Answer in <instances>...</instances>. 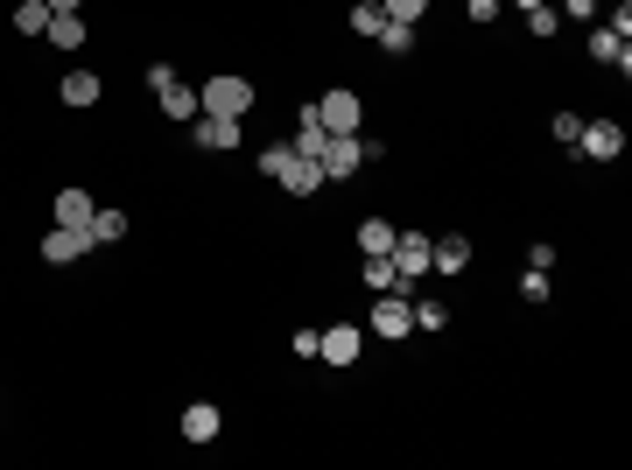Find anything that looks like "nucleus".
Masks as SVG:
<instances>
[{"label":"nucleus","mask_w":632,"mask_h":470,"mask_svg":"<svg viewBox=\"0 0 632 470\" xmlns=\"http://www.w3.org/2000/svg\"><path fill=\"white\" fill-rule=\"evenodd\" d=\"M422 8H429V0H380L387 22H422Z\"/></svg>","instance_id":"nucleus-26"},{"label":"nucleus","mask_w":632,"mask_h":470,"mask_svg":"<svg viewBox=\"0 0 632 470\" xmlns=\"http://www.w3.org/2000/svg\"><path fill=\"white\" fill-rule=\"evenodd\" d=\"M380 50H387V57H408V50H415V22H387V29H380Z\"/></svg>","instance_id":"nucleus-22"},{"label":"nucleus","mask_w":632,"mask_h":470,"mask_svg":"<svg viewBox=\"0 0 632 470\" xmlns=\"http://www.w3.org/2000/svg\"><path fill=\"white\" fill-rule=\"evenodd\" d=\"M408 281H422L429 274V232H394V253H387Z\"/></svg>","instance_id":"nucleus-9"},{"label":"nucleus","mask_w":632,"mask_h":470,"mask_svg":"<svg viewBox=\"0 0 632 470\" xmlns=\"http://www.w3.org/2000/svg\"><path fill=\"white\" fill-rule=\"evenodd\" d=\"M527 29H534V36H541V43H548V36H555V29H562V22H555V8H527Z\"/></svg>","instance_id":"nucleus-27"},{"label":"nucleus","mask_w":632,"mask_h":470,"mask_svg":"<svg viewBox=\"0 0 632 470\" xmlns=\"http://www.w3.org/2000/svg\"><path fill=\"white\" fill-rule=\"evenodd\" d=\"M64 106H99V71H64Z\"/></svg>","instance_id":"nucleus-17"},{"label":"nucleus","mask_w":632,"mask_h":470,"mask_svg":"<svg viewBox=\"0 0 632 470\" xmlns=\"http://www.w3.org/2000/svg\"><path fill=\"white\" fill-rule=\"evenodd\" d=\"M513 8H548V0H513Z\"/></svg>","instance_id":"nucleus-32"},{"label":"nucleus","mask_w":632,"mask_h":470,"mask_svg":"<svg viewBox=\"0 0 632 470\" xmlns=\"http://www.w3.org/2000/svg\"><path fill=\"white\" fill-rule=\"evenodd\" d=\"M415 330H443V309L436 302H415Z\"/></svg>","instance_id":"nucleus-29"},{"label":"nucleus","mask_w":632,"mask_h":470,"mask_svg":"<svg viewBox=\"0 0 632 470\" xmlns=\"http://www.w3.org/2000/svg\"><path fill=\"white\" fill-rule=\"evenodd\" d=\"M359 246H366V253H394V225H387V218H366V225H359Z\"/></svg>","instance_id":"nucleus-23"},{"label":"nucleus","mask_w":632,"mask_h":470,"mask_svg":"<svg viewBox=\"0 0 632 470\" xmlns=\"http://www.w3.org/2000/svg\"><path fill=\"white\" fill-rule=\"evenodd\" d=\"M380 29H387L380 0H359V8H352V36H380Z\"/></svg>","instance_id":"nucleus-24"},{"label":"nucleus","mask_w":632,"mask_h":470,"mask_svg":"<svg viewBox=\"0 0 632 470\" xmlns=\"http://www.w3.org/2000/svg\"><path fill=\"white\" fill-rule=\"evenodd\" d=\"M218 428H225V414L211 400H190L183 407V442H218Z\"/></svg>","instance_id":"nucleus-12"},{"label":"nucleus","mask_w":632,"mask_h":470,"mask_svg":"<svg viewBox=\"0 0 632 470\" xmlns=\"http://www.w3.org/2000/svg\"><path fill=\"white\" fill-rule=\"evenodd\" d=\"M92 211H99V204H92L85 190H57V225H92Z\"/></svg>","instance_id":"nucleus-19"},{"label":"nucleus","mask_w":632,"mask_h":470,"mask_svg":"<svg viewBox=\"0 0 632 470\" xmlns=\"http://www.w3.org/2000/svg\"><path fill=\"white\" fill-rule=\"evenodd\" d=\"M366 288H373V295H415V281H408L387 253H366Z\"/></svg>","instance_id":"nucleus-11"},{"label":"nucleus","mask_w":632,"mask_h":470,"mask_svg":"<svg viewBox=\"0 0 632 470\" xmlns=\"http://www.w3.org/2000/svg\"><path fill=\"white\" fill-rule=\"evenodd\" d=\"M548 288H555L548 267H527V274H520V295H527V302H548Z\"/></svg>","instance_id":"nucleus-25"},{"label":"nucleus","mask_w":632,"mask_h":470,"mask_svg":"<svg viewBox=\"0 0 632 470\" xmlns=\"http://www.w3.org/2000/svg\"><path fill=\"white\" fill-rule=\"evenodd\" d=\"M324 148H331V134H324V120H316V113L302 106V120H295V155H309V162H324Z\"/></svg>","instance_id":"nucleus-14"},{"label":"nucleus","mask_w":632,"mask_h":470,"mask_svg":"<svg viewBox=\"0 0 632 470\" xmlns=\"http://www.w3.org/2000/svg\"><path fill=\"white\" fill-rule=\"evenodd\" d=\"M197 106H204V113H232V120H239V113L253 106V85H246V78H211V85L197 92Z\"/></svg>","instance_id":"nucleus-4"},{"label":"nucleus","mask_w":632,"mask_h":470,"mask_svg":"<svg viewBox=\"0 0 632 470\" xmlns=\"http://www.w3.org/2000/svg\"><path fill=\"white\" fill-rule=\"evenodd\" d=\"M316 358L352 365V358H359V330H352V323H338V330H316Z\"/></svg>","instance_id":"nucleus-13"},{"label":"nucleus","mask_w":632,"mask_h":470,"mask_svg":"<svg viewBox=\"0 0 632 470\" xmlns=\"http://www.w3.org/2000/svg\"><path fill=\"white\" fill-rule=\"evenodd\" d=\"M309 113L324 120V134H359V92H345V85H338V92H324Z\"/></svg>","instance_id":"nucleus-3"},{"label":"nucleus","mask_w":632,"mask_h":470,"mask_svg":"<svg viewBox=\"0 0 632 470\" xmlns=\"http://www.w3.org/2000/svg\"><path fill=\"white\" fill-rule=\"evenodd\" d=\"M85 253H92V232H85V225H57V232L43 239V260H50V267H71V260H85Z\"/></svg>","instance_id":"nucleus-7"},{"label":"nucleus","mask_w":632,"mask_h":470,"mask_svg":"<svg viewBox=\"0 0 632 470\" xmlns=\"http://www.w3.org/2000/svg\"><path fill=\"white\" fill-rule=\"evenodd\" d=\"M373 162V141H359V134H331V148H324V183H345V176H359Z\"/></svg>","instance_id":"nucleus-2"},{"label":"nucleus","mask_w":632,"mask_h":470,"mask_svg":"<svg viewBox=\"0 0 632 470\" xmlns=\"http://www.w3.org/2000/svg\"><path fill=\"white\" fill-rule=\"evenodd\" d=\"M415 330V302L408 295H380L373 302V337H408Z\"/></svg>","instance_id":"nucleus-8"},{"label":"nucleus","mask_w":632,"mask_h":470,"mask_svg":"<svg viewBox=\"0 0 632 470\" xmlns=\"http://www.w3.org/2000/svg\"><path fill=\"white\" fill-rule=\"evenodd\" d=\"M85 8V0H50V15H78Z\"/></svg>","instance_id":"nucleus-31"},{"label":"nucleus","mask_w":632,"mask_h":470,"mask_svg":"<svg viewBox=\"0 0 632 470\" xmlns=\"http://www.w3.org/2000/svg\"><path fill=\"white\" fill-rule=\"evenodd\" d=\"M590 57H597V64H611L618 78L632 71V50H625V36H611V29H597V36H590Z\"/></svg>","instance_id":"nucleus-15"},{"label":"nucleus","mask_w":632,"mask_h":470,"mask_svg":"<svg viewBox=\"0 0 632 470\" xmlns=\"http://www.w3.org/2000/svg\"><path fill=\"white\" fill-rule=\"evenodd\" d=\"M576 134H583V113H555V141L576 148Z\"/></svg>","instance_id":"nucleus-28"},{"label":"nucleus","mask_w":632,"mask_h":470,"mask_svg":"<svg viewBox=\"0 0 632 470\" xmlns=\"http://www.w3.org/2000/svg\"><path fill=\"white\" fill-rule=\"evenodd\" d=\"M15 29H22V36H43V29H50V0H22V8H15Z\"/></svg>","instance_id":"nucleus-21"},{"label":"nucleus","mask_w":632,"mask_h":470,"mask_svg":"<svg viewBox=\"0 0 632 470\" xmlns=\"http://www.w3.org/2000/svg\"><path fill=\"white\" fill-rule=\"evenodd\" d=\"M85 232H92V246H113V239H127V218H120V211H92Z\"/></svg>","instance_id":"nucleus-20"},{"label":"nucleus","mask_w":632,"mask_h":470,"mask_svg":"<svg viewBox=\"0 0 632 470\" xmlns=\"http://www.w3.org/2000/svg\"><path fill=\"white\" fill-rule=\"evenodd\" d=\"M464 267H471V239H464V232L429 239V274H464Z\"/></svg>","instance_id":"nucleus-10"},{"label":"nucleus","mask_w":632,"mask_h":470,"mask_svg":"<svg viewBox=\"0 0 632 470\" xmlns=\"http://www.w3.org/2000/svg\"><path fill=\"white\" fill-rule=\"evenodd\" d=\"M57 50H85V15H50V29H43Z\"/></svg>","instance_id":"nucleus-18"},{"label":"nucleus","mask_w":632,"mask_h":470,"mask_svg":"<svg viewBox=\"0 0 632 470\" xmlns=\"http://www.w3.org/2000/svg\"><path fill=\"white\" fill-rule=\"evenodd\" d=\"M471 22H499V0H471Z\"/></svg>","instance_id":"nucleus-30"},{"label":"nucleus","mask_w":632,"mask_h":470,"mask_svg":"<svg viewBox=\"0 0 632 470\" xmlns=\"http://www.w3.org/2000/svg\"><path fill=\"white\" fill-rule=\"evenodd\" d=\"M197 148L204 155H232L239 148V120L232 113H197Z\"/></svg>","instance_id":"nucleus-6"},{"label":"nucleus","mask_w":632,"mask_h":470,"mask_svg":"<svg viewBox=\"0 0 632 470\" xmlns=\"http://www.w3.org/2000/svg\"><path fill=\"white\" fill-rule=\"evenodd\" d=\"M576 148H583L590 162H618V155H625V127H618V120H583Z\"/></svg>","instance_id":"nucleus-5"},{"label":"nucleus","mask_w":632,"mask_h":470,"mask_svg":"<svg viewBox=\"0 0 632 470\" xmlns=\"http://www.w3.org/2000/svg\"><path fill=\"white\" fill-rule=\"evenodd\" d=\"M155 99H162V113H169V120H197V113H204V106H197V92H190L183 78H169Z\"/></svg>","instance_id":"nucleus-16"},{"label":"nucleus","mask_w":632,"mask_h":470,"mask_svg":"<svg viewBox=\"0 0 632 470\" xmlns=\"http://www.w3.org/2000/svg\"><path fill=\"white\" fill-rule=\"evenodd\" d=\"M260 169L288 190V197H309V190H324V162H309V155H295V148H267L260 155Z\"/></svg>","instance_id":"nucleus-1"}]
</instances>
